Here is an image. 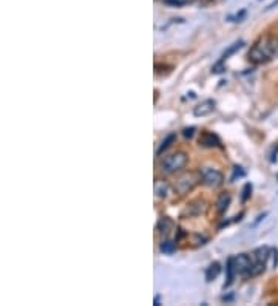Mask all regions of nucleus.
Here are the masks:
<instances>
[{
  "instance_id": "18",
  "label": "nucleus",
  "mask_w": 278,
  "mask_h": 306,
  "mask_svg": "<svg viewBox=\"0 0 278 306\" xmlns=\"http://www.w3.org/2000/svg\"><path fill=\"white\" fill-rule=\"evenodd\" d=\"M195 133V127H190V129H184V136L186 138H192Z\"/></svg>"
},
{
  "instance_id": "12",
  "label": "nucleus",
  "mask_w": 278,
  "mask_h": 306,
  "mask_svg": "<svg viewBox=\"0 0 278 306\" xmlns=\"http://www.w3.org/2000/svg\"><path fill=\"white\" fill-rule=\"evenodd\" d=\"M169 192H170L169 183H165V181H156L155 183V193L158 195L159 198H167L169 197Z\"/></svg>"
},
{
  "instance_id": "9",
  "label": "nucleus",
  "mask_w": 278,
  "mask_h": 306,
  "mask_svg": "<svg viewBox=\"0 0 278 306\" xmlns=\"http://www.w3.org/2000/svg\"><path fill=\"white\" fill-rule=\"evenodd\" d=\"M172 230H175V223L169 217H162L158 223V232L164 236H169Z\"/></svg>"
},
{
  "instance_id": "16",
  "label": "nucleus",
  "mask_w": 278,
  "mask_h": 306,
  "mask_svg": "<svg viewBox=\"0 0 278 306\" xmlns=\"http://www.w3.org/2000/svg\"><path fill=\"white\" fill-rule=\"evenodd\" d=\"M250 192H252V186H250V184H246L244 186V190H243V201H246L247 198H249V195H250Z\"/></svg>"
},
{
  "instance_id": "17",
  "label": "nucleus",
  "mask_w": 278,
  "mask_h": 306,
  "mask_svg": "<svg viewBox=\"0 0 278 306\" xmlns=\"http://www.w3.org/2000/svg\"><path fill=\"white\" fill-rule=\"evenodd\" d=\"M164 3H169V5H175V6H179L183 5V0H162Z\"/></svg>"
},
{
  "instance_id": "19",
  "label": "nucleus",
  "mask_w": 278,
  "mask_h": 306,
  "mask_svg": "<svg viewBox=\"0 0 278 306\" xmlns=\"http://www.w3.org/2000/svg\"><path fill=\"white\" fill-rule=\"evenodd\" d=\"M275 6H278V0H275V2H272V3L266 8V11H271V9H274Z\"/></svg>"
},
{
  "instance_id": "6",
  "label": "nucleus",
  "mask_w": 278,
  "mask_h": 306,
  "mask_svg": "<svg viewBox=\"0 0 278 306\" xmlns=\"http://www.w3.org/2000/svg\"><path fill=\"white\" fill-rule=\"evenodd\" d=\"M207 211V203L204 200H197L190 204H187L186 211L183 212V215H189V217H200L203 214H206Z\"/></svg>"
},
{
  "instance_id": "20",
  "label": "nucleus",
  "mask_w": 278,
  "mask_h": 306,
  "mask_svg": "<svg viewBox=\"0 0 278 306\" xmlns=\"http://www.w3.org/2000/svg\"><path fill=\"white\" fill-rule=\"evenodd\" d=\"M192 2H195V0H183V3H192Z\"/></svg>"
},
{
  "instance_id": "14",
  "label": "nucleus",
  "mask_w": 278,
  "mask_h": 306,
  "mask_svg": "<svg viewBox=\"0 0 278 306\" xmlns=\"http://www.w3.org/2000/svg\"><path fill=\"white\" fill-rule=\"evenodd\" d=\"M243 45H244V42H243V40H238V42H235V44H233V45H232V47H230V48H229L227 51H224V54H222L221 61L224 62L226 59H229V56H232V54H233L235 51H238V50H240V48H241Z\"/></svg>"
},
{
  "instance_id": "1",
  "label": "nucleus",
  "mask_w": 278,
  "mask_h": 306,
  "mask_svg": "<svg viewBox=\"0 0 278 306\" xmlns=\"http://www.w3.org/2000/svg\"><path fill=\"white\" fill-rule=\"evenodd\" d=\"M277 53H278V40L271 36H261L252 45V48L249 50L247 58L252 64L261 65L275 58Z\"/></svg>"
},
{
  "instance_id": "21",
  "label": "nucleus",
  "mask_w": 278,
  "mask_h": 306,
  "mask_svg": "<svg viewBox=\"0 0 278 306\" xmlns=\"http://www.w3.org/2000/svg\"><path fill=\"white\" fill-rule=\"evenodd\" d=\"M155 305H159V297H155Z\"/></svg>"
},
{
  "instance_id": "5",
  "label": "nucleus",
  "mask_w": 278,
  "mask_h": 306,
  "mask_svg": "<svg viewBox=\"0 0 278 306\" xmlns=\"http://www.w3.org/2000/svg\"><path fill=\"white\" fill-rule=\"evenodd\" d=\"M230 263L233 266L235 274H240V275H249L250 269H252V266H254V261L250 260V257L246 255V254H240L236 257H232Z\"/></svg>"
},
{
  "instance_id": "4",
  "label": "nucleus",
  "mask_w": 278,
  "mask_h": 306,
  "mask_svg": "<svg viewBox=\"0 0 278 306\" xmlns=\"http://www.w3.org/2000/svg\"><path fill=\"white\" fill-rule=\"evenodd\" d=\"M201 175H195V173H184L183 176H179L176 179V183H175V189L179 195H186L187 192H190L195 186L198 184V181H200Z\"/></svg>"
},
{
  "instance_id": "13",
  "label": "nucleus",
  "mask_w": 278,
  "mask_h": 306,
  "mask_svg": "<svg viewBox=\"0 0 278 306\" xmlns=\"http://www.w3.org/2000/svg\"><path fill=\"white\" fill-rule=\"evenodd\" d=\"M175 141H176V133H170V135H167V138L164 139V141L161 143V146L158 147V155H161V153H162L164 150L169 149V147H170Z\"/></svg>"
},
{
  "instance_id": "3",
  "label": "nucleus",
  "mask_w": 278,
  "mask_h": 306,
  "mask_svg": "<svg viewBox=\"0 0 278 306\" xmlns=\"http://www.w3.org/2000/svg\"><path fill=\"white\" fill-rule=\"evenodd\" d=\"M200 175H201L203 183L210 189H216L224 183V175L216 169H210V167H203Z\"/></svg>"
},
{
  "instance_id": "10",
  "label": "nucleus",
  "mask_w": 278,
  "mask_h": 306,
  "mask_svg": "<svg viewBox=\"0 0 278 306\" xmlns=\"http://www.w3.org/2000/svg\"><path fill=\"white\" fill-rule=\"evenodd\" d=\"M230 201H232V198H230V193H229V192L219 193V195H218V200H216V211H218L219 214H224L227 209H229V206H230Z\"/></svg>"
},
{
  "instance_id": "11",
  "label": "nucleus",
  "mask_w": 278,
  "mask_h": 306,
  "mask_svg": "<svg viewBox=\"0 0 278 306\" xmlns=\"http://www.w3.org/2000/svg\"><path fill=\"white\" fill-rule=\"evenodd\" d=\"M219 272H221V264L218 261H213L210 266L207 268V271H206V280L207 282H213L215 278L219 275Z\"/></svg>"
},
{
  "instance_id": "2",
  "label": "nucleus",
  "mask_w": 278,
  "mask_h": 306,
  "mask_svg": "<svg viewBox=\"0 0 278 306\" xmlns=\"http://www.w3.org/2000/svg\"><path fill=\"white\" fill-rule=\"evenodd\" d=\"M187 155L184 152H175L172 155L165 156L161 161V169L165 173H175L179 172L181 169H184V165L187 164Z\"/></svg>"
},
{
  "instance_id": "7",
  "label": "nucleus",
  "mask_w": 278,
  "mask_h": 306,
  "mask_svg": "<svg viewBox=\"0 0 278 306\" xmlns=\"http://www.w3.org/2000/svg\"><path fill=\"white\" fill-rule=\"evenodd\" d=\"M215 105H216V104H215L213 99H206V101H203L201 104H198L197 107L193 108V115L197 116V118L210 115L212 111L215 110Z\"/></svg>"
},
{
  "instance_id": "15",
  "label": "nucleus",
  "mask_w": 278,
  "mask_h": 306,
  "mask_svg": "<svg viewBox=\"0 0 278 306\" xmlns=\"http://www.w3.org/2000/svg\"><path fill=\"white\" fill-rule=\"evenodd\" d=\"M175 249H176V246H175V243L170 241V240L162 241L161 246H159V250H161V252H164V254H173Z\"/></svg>"
},
{
  "instance_id": "8",
  "label": "nucleus",
  "mask_w": 278,
  "mask_h": 306,
  "mask_svg": "<svg viewBox=\"0 0 278 306\" xmlns=\"http://www.w3.org/2000/svg\"><path fill=\"white\" fill-rule=\"evenodd\" d=\"M200 146L203 147H218L219 146V139L216 135H213L212 132H203L201 136H200Z\"/></svg>"
}]
</instances>
